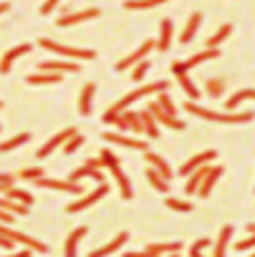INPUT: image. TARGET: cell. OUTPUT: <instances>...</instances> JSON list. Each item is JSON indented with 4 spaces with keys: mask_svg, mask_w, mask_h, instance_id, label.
Returning <instances> with one entry per match:
<instances>
[{
    "mask_svg": "<svg viewBox=\"0 0 255 257\" xmlns=\"http://www.w3.org/2000/svg\"><path fill=\"white\" fill-rule=\"evenodd\" d=\"M172 36H175V23H172L169 18H164V21L159 23V38H157V51L167 53V51H169V46H172Z\"/></svg>",
    "mask_w": 255,
    "mask_h": 257,
    "instance_id": "cell-21",
    "label": "cell"
},
{
    "mask_svg": "<svg viewBox=\"0 0 255 257\" xmlns=\"http://www.w3.org/2000/svg\"><path fill=\"white\" fill-rule=\"evenodd\" d=\"M0 234H6V237H11L13 242H21V244L31 247L33 252H41V254H46V252H48V247H46L43 242L33 239L31 234H26V232H21V229H11L8 224H0Z\"/></svg>",
    "mask_w": 255,
    "mask_h": 257,
    "instance_id": "cell-9",
    "label": "cell"
},
{
    "mask_svg": "<svg viewBox=\"0 0 255 257\" xmlns=\"http://www.w3.org/2000/svg\"><path fill=\"white\" fill-rule=\"evenodd\" d=\"M73 134H78L73 126L63 128V132H58L56 137H51V139H48V142H46V144H43V147H41L38 152H36V157H38V159H46V157H51V154H53V152H56L58 147H63V144H66V142H68V139H71Z\"/></svg>",
    "mask_w": 255,
    "mask_h": 257,
    "instance_id": "cell-11",
    "label": "cell"
},
{
    "mask_svg": "<svg viewBox=\"0 0 255 257\" xmlns=\"http://www.w3.org/2000/svg\"><path fill=\"white\" fill-rule=\"evenodd\" d=\"M152 48H157V41H152V38H149V41H144L137 51H132L126 58H121V61L116 63V68H114V71H126V68H134L137 63L147 61V56H149V51H152Z\"/></svg>",
    "mask_w": 255,
    "mask_h": 257,
    "instance_id": "cell-8",
    "label": "cell"
},
{
    "mask_svg": "<svg viewBox=\"0 0 255 257\" xmlns=\"http://www.w3.org/2000/svg\"><path fill=\"white\" fill-rule=\"evenodd\" d=\"M230 36H232V26H230V23L220 26V28H217V33L207 38V48H217V46H222V43H225Z\"/></svg>",
    "mask_w": 255,
    "mask_h": 257,
    "instance_id": "cell-34",
    "label": "cell"
},
{
    "mask_svg": "<svg viewBox=\"0 0 255 257\" xmlns=\"http://www.w3.org/2000/svg\"><path fill=\"white\" fill-rule=\"evenodd\" d=\"M232 232H235L232 224H225V227L220 229V237H217V242H215V252H212V257H227V247H230Z\"/></svg>",
    "mask_w": 255,
    "mask_h": 257,
    "instance_id": "cell-24",
    "label": "cell"
},
{
    "mask_svg": "<svg viewBox=\"0 0 255 257\" xmlns=\"http://www.w3.org/2000/svg\"><path fill=\"white\" fill-rule=\"evenodd\" d=\"M210 244H212V242H210V237L197 239V242L190 247V257H205V254H202V249H205V247H210Z\"/></svg>",
    "mask_w": 255,
    "mask_h": 257,
    "instance_id": "cell-44",
    "label": "cell"
},
{
    "mask_svg": "<svg viewBox=\"0 0 255 257\" xmlns=\"http://www.w3.org/2000/svg\"><path fill=\"white\" fill-rule=\"evenodd\" d=\"M83 177H91V179H96L99 184L104 182V172H101V169H94V167H89V164H83V167L73 169V174H71V182H78V179H83Z\"/></svg>",
    "mask_w": 255,
    "mask_h": 257,
    "instance_id": "cell-29",
    "label": "cell"
},
{
    "mask_svg": "<svg viewBox=\"0 0 255 257\" xmlns=\"http://www.w3.org/2000/svg\"><path fill=\"white\" fill-rule=\"evenodd\" d=\"M205 88H207L205 93H207L210 98H220L222 91H225V81H222V78H207V81H205Z\"/></svg>",
    "mask_w": 255,
    "mask_h": 257,
    "instance_id": "cell-38",
    "label": "cell"
},
{
    "mask_svg": "<svg viewBox=\"0 0 255 257\" xmlns=\"http://www.w3.org/2000/svg\"><path fill=\"white\" fill-rule=\"evenodd\" d=\"M159 257H180V252H169V254H159Z\"/></svg>",
    "mask_w": 255,
    "mask_h": 257,
    "instance_id": "cell-53",
    "label": "cell"
},
{
    "mask_svg": "<svg viewBox=\"0 0 255 257\" xmlns=\"http://www.w3.org/2000/svg\"><path fill=\"white\" fill-rule=\"evenodd\" d=\"M126 239H129V232H119L109 244H101L99 249H91L89 252V257H109L111 252H116V249H121L124 244H126Z\"/></svg>",
    "mask_w": 255,
    "mask_h": 257,
    "instance_id": "cell-19",
    "label": "cell"
},
{
    "mask_svg": "<svg viewBox=\"0 0 255 257\" xmlns=\"http://www.w3.org/2000/svg\"><path fill=\"white\" fill-rule=\"evenodd\" d=\"M89 234V227H76L68 237H66V244H63V257H76V247L78 242Z\"/></svg>",
    "mask_w": 255,
    "mask_h": 257,
    "instance_id": "cell-23",
    "label": "cell"
},
{
    "mask_svg": "<svg viewBox=\"0 0 255 257\" xmlns=\"http://www.w3.org/2000/svg\"><path fill=\"white\" fill-rule=\"evenodd\" d=\"M18 177H21V179H28V182H36V179L46 177V169H41V167H28V169H21Z\"/></svg>",
    "mask_w": 255,
    "mask_h": 257,
    "instance_id": "cell-41",
    "label": "cell"
},
{
    "mask_svg": "<svg viewBox=\"0 0 255 257\" xmlns=\"http://www.w3.org/2000/svg\"><path fill=\"white\" fill-rule=\"evenodd\" d=\"M106 194H109V187H106V182H101V184H99L94 192L81 194L76 202H71V204L66 207V212H68V214H76V212H81V209H89L91 204H96V202H99V199H104Z\"/></svg>",
    "mask_w": 255,
    "mask_h": 257,
    "instance_id": "cell-6",
    "label": "cell"
},
{
    "mask_svg": "<svg viewBox=\"0 0 255 257\" xmlns=\"http://www.w3.org/2000/svg\"><path fill=\"white\" fill-rule=\"evenodd\" d=\"M149 68H152V66H149V61L137 63V66H134V71H132V81H134V83H142V81H144V76L149 73Z\"/></svg>",
    "mask_w": 255,
    "mask_h": 257,
    "instance_id": "cell-42",
    "label": "cell"
},
{
    "mask_svg": "<svg viewBox=\"0 0 255 257\" xmlns=\"http://www.w3.org/2000/svg\"><path fill=\"white\" fill-rule=\"evenodd\" d=\"M217 157V152L215 149H205V152H200V154H195L192 159H187L180 169H177V174H182V177H190L192 172H197L200 167H205V164H210L212 159Z\"/></svg>",
    "mask_w": 255,
    "mask_h": 257,
    "instance_id": "cell-13",
    "label": "cell"
},
{
    "mask_svg": "<svg viewBox=\"0 0 255 257\" xmlns=\"http://www.w3.org/2000/svg\"><path fill=\"white\" fill-rule=\"evenodd\" d=\"M180 249H182V242H159V244H147L139 252H124V257H159V254H169Z\"/></svg>",
    "mask_w": 255,
    "mask_h": 257,
    "instance_id": "cell-10",
    "label": "cell"
},
{
    "mask_svg": "<svg viewBox=\"0 0 255 257\" xmlns=\"http://www.w3.org/2000/svg\"><path fill=\"white\" fill-rule=\"evenodd\" d=\"M13 184H16V174H0V189L3 192H8Z\"/></svg>",
    "mask_w": 255,
    "mask_h": 257,
    "instance_id": "cell-45",
    "label": "cell"
},
{
    "mask_svg": "<svg viewBox=\"0 0 255 257\" xmlns=\"http://www.w3.org/2000/svg\"><path fill=\"white\" fill-rule=\"evenodd\" d=\"M99 8H86V11H76V13H63L61 18H58V28H71V26H78V23H83V21H91V18H99Z\"/></svg>",
    "mask_w": 255,
    "mask_h": 257,
    "instance_id": "cell-15",
    "label": "cell"
},
{
    "mask_svg": "<svg viewBox=\"0 0 255 257\" xmlns=\"http://www.w3.org/2000/svg\"><path fill=\"white\" fill-rule=\"evenodd\" d=\"M58 3H61V0H46V3L41 6V16H48V13H51V11H53Z\"/></svg>",
    "mask_w": 255,
    "mask_h": 257,
    "instance_id": "cell-47",
    "label": "cell"
},
{
    "mask_svg": "<svg viewBox=\"0 0 255 257\" xmlns=\"http://www.w3.org/2000/svg\"><path fill=\"white\" fill-rule=\"evenodd\" d=\"M247 98H255V88H240L237 93H232L227 101H225V108L227 111H235L242 101H247Z\"/></svg>",
    "mask_w": 255,
    "mask_h": 257,
    "instance_id": "cell-31",
    "label": "cell"
},
{
    "mask_svg": "<svg viewBox=\"0 0 255 257\" xmlns=\"http://www.w3.org/2000/svg\"><path fill=\"white\" fill-rule=\"evenodd\" d=\"M28 142H31V134L28 132H23V134H18L13 139H6V142H0V154H8V152H13V149H18V147H23Z\"/></svg>",
    "mask_w": 255,
    "mask_h": 257,
    "instance_id": "cell-32",
    "label": "cell"
},
{
    "mask_svg": "<svg viewBox=\"0 0 255 257\" xmlns=\"http://www.w3.org/2000/svg\"><path fill=\"white\" fill-rule=\"evenodd\" d=\"M250 257H255V254H250Z\"/></svg>",
    "mask_w": 255,
    "mask_h": 257,
    "instance_id": "cell-55",
    "label": "cell"
},
{
    "mask_svg": "<svg viewBox=\"0 0 255 257\" xmlns=\"http://www.w3.org/2000/svg\"><path fill=\"white\" fill-rule=\"evenodd\" d=\"M116 128H121V132H137V134H144V123H142V116L137 111H121L114 121Z\"/></svg>",
    "mask_w": 255,
    "mask_h": 257,
    "instance_id": "cell-12",
    "label": "cell"
},
{
    "mask_svg": "<svg viewBox=\"0 0 255 257\" xmlns=\"http://www.w3.org/2000/svg\"><path fill=\"white\" fill-rule=\"evenodd\" d=\"M157 103L162 106V111H167L169 116H177V108H175V101L169 98V93L167 91H162L159 96H157Z\"/></svg>",
    "mask_w": 255,
    "mask_h": 257,
    "instance_id": "cell-40",
    "label": "cell"
},
{
    "mask_svg": "<svg viewBox=\"0 0 255 257\" xmlns=\"http://www.w3.org/2000/svg\"><path fill=\"white\" fill-rule=\"evenodd\" d=\"M164 3H169V0H126L124 8L126 11H149V8H157Z\"/></svg>",
    "mask_w": 255,
    "mask_h": 257,
    "instance_id": "cell-33",
    "label": "cell"
},
{
    "mask_svg": "<svg viewBox=\"0 0 255 257\" xmlns=\"http://www.w3.org/2000/svg\"><path fill=\"white\" fill-rule=\"evenodd\" d=\"M149 113L157 118V123L169 126V128H175V132H182V128H185V121H180L177 116H169L167 111H162V106H159L157 101H152V103H149Z\"/></svg>",
    "mask_w": 255,
    "mask_h": 257,
    "instance_id": "cell-17",
    "label": "cell"
},
{
    "mask_svg": "<svg viewBox=\"0 0 255 257\" xmlns=\"http://www.w3.org/2000/svg\"><path fill=\"white\" fill-rule=\"evenodd\" d=\"M167 88H169L167 81H154V83H149V86H139V88L129 91L126 96H121V98L111 106V111H114V113H121V111L129 108L132 103H137V101H142V98H147V96H152V93H162V91H167Z\"/></svg>",
    "mask_w": 255,
    "mask_h": 257,
    "instance_id": "cell-2",
    "label": "cell"
},
{
    "mask_svg": "<svg viewBox=\"0 0 255 257\" xmlns=\"http://www.w3.org/2000/svg\"><path fill=\"white\" fill-rule=\"evenodd\" d=\"M182 108H187L190 113L200 116V118H207V121H215V123H247L255 118L252 111H242V113H235V111H227V113H220V111H210V108H202L197 101H185Z\"/></svg>",
    "mask_w": 255,
    "mask_h": 257,
    "instance_id": "cell-1",
    "label": "cell"
},
{
    "mask_svg": "<svg viewBox=\"0 0 255 257\" xmlns=\"http://www.w3.org/2000/svg\"><path fill=\"white\" fill-rule=\"evenodd\" d=\"M6 197H8V199H13V202H21V204H26V207H31V204H33V194H31V192H26V189H16V187H11V189L6 192Z\"/></svg>",
    "mask_w": 255,
    "mask_h": 257,
    "instance_id": "cell-37",
    "label": "cell"
},
{
    "mask_svg": "<svg viewBox=\"0 0 255 257\" xmlns=\"http://www.w3.org/2000/svg\"><path fill=\"white\" fill-rule=\"evenodd\" d=\"M81 147H83V137H81V134H73V137H71V139H68V142H66L63 147H61V152H63L66 157H68V154L78 152Z\"/></svg>",
    "mask_w": 255,
    "mask_h": 257,
    "instance_id": "cell-39",
    "label": "cell"
},
{
    "mask_svg": "<svg viewBox=\"0 0 255 257\" xmlns=\"http://www.w3.org/2000/svg\"><path fill=\"white\" fill-rule=\"evenodd\" d=\"M200 26H202V13H192L190 21H187V26H185V31H182V36H180V43H182V46L192 43L195 36H197V28H200Z\"/></svg>",
    "mask_w": 255,
    "mask_h": 257,
    "instance_id": "cell-25",
    "label": "cell"
},
{
    "mask_svg": "<svg viewBox=\"0 0 255 257\" xmlns=\"http://www.w3.org/2000/svg\"><path fill=\"white\" fill-rule=\"evenodd\" d=\"M36 187H43V189H56V192H68V194H83V187L78 182H71V179H53V177H41L33 182Z\"/></svg>",
    "mask_w": 255,
    "mask_h": 257,
    "instance_id": "cell-7",
    "label": "cell"
},
{
    "mask_svg": "<svg viewBox=\"0 0 255 257\" xmlns=\"http://www.w3.org/2000/svg\"><path fill=\"white\" fill-rule=\"evenodd\" d=\"M139 116H142V123H144V134L149 137V139H157L159 137V128H157V118L149 113V111H139Z\"/></svg>",
    "mask_w": 255,
    "mask_h": 257,
    "instance_id": "cell-35",
    "label": "cell"
},
{
    "mask_svg": "<svg viewBox=\"0 0 255 257\" xmlns=\"http://www.w3.org/2000/svg\"><path fill=\"white\" fill-rule=\"evenodd\" d=\"M38 46L46 48V51H51V53H56V56H61V58H76V61H91V58H96V51H91V48H71V46H61V43H56L51 38H41Z\"/></svg>",
    "mask_w": 255,
    "mask_h": 257,
    "instance_id": "cell-4",
    "label": "cell"
},
{
    "mask_svg": "<svg viewBox=\"0 0 255 257\" xmlns=\"http://www.w3.org/2000/svg\"><path fill=\"white\" fill-rule=\"evenodd\" d=\"M144 174H147V182H149V184H152L159 194H167V192H169V182H167V179H164L157 169H152V167H149Z\"/></svg>",
    "mask_w": 255,
    "mask_h": 257,
    "instance_id": "cell-30",
    "label": "cell"
},
{
    "mask_svg": "<svg viewBox=\"0 0 255 257\" xmlns=\"http://www.w3.org/2000/svg\"><path fill=\"white\" fill-rule=\"evenodd\" d=\"M217 56H220V48H205L202 53H195V56L187 58V61H175V63H172V73H175V76L190 73V68H195V66L205 63V61H212V58H217Z\"/></svg>",
    "mask_w": 255,
    "mask_h": 257,
    "instance_id": "cell-5",
    "label": "cell"
},
{
    "mask_svg": "<svg viewBox=\"0 0 255 257\" xmlns=\"http://www.w3.org/2000/svg\"><path fill=\"white\" fill-rule=\"evenodd\" d=\"M0 247L3 249H16V242L11 237H6V234H0Z\"/></svg>",
    "mask_w": 255,
    "mask_h": 257,
    "instance_id": "cell-48",
    "label": "cell"
},
{
    "mask_svg": "<svg viewBox=\"0 0 255 257\" xmlns=\"http://www.w3.org/2000/svg\"><path fill=\"white\" fill-rule=\"evenodd\" d=\"M26 83H31V86H53V83H61V73H43V71H38V73L28 76Z\"/></svg>",
    "mask_w": 255,
    "mask_h": 257,
    "instance_id": "cell-28",
    "label": "cell"
},
{
    "mask_svg": "<svg viewBox=\"0 0 255 257\" xmlns=\"http://www.w3.org/2000/svg\"><path fill=\"white\" fill-rule=\"evenodd\" d=\"M144 159H147V164H149L152 169H157V172H159L167 182H172V177H175V174H172L169 162H167L164 157H159V154H154V152H149V149H147V152H144Z\"/></svg>",
    "mask_w": 255,
    "mask_h": 257,
    "instance_id": "cell-20",
    "label": "cell"
},
{
    "mask_svg": "<svg viewBox=\"0 0 255 257\" xmlns=\"http://www.w3.org/2000/svg\"><path fill=\"white\" fill-rule=\"evenodd\" d=\"M252 247H255V232H252L250 237H245L242 242H237V249H240V252H247V249H252Z\"/></svg>",
    "mask_w": 255,
    "mask_h": 257,
    "instance_id": "cell-46",
    "label": "cell"
},
{
    "mask_svg": "<svg viewBox=\"0 0 255 257\" xmlns=\"http://www.w3.org/2000/svg\"><path fill=\"white\" fill-rule=\"evenodd\" d=\"M94 96H96V83H86V86L81 88V96H78V113H81V116H91Z\"/></svg>",
    "mask_w": 255,
    "mask_h": 257,
    "instance_id": "cell-22",
    "label": "cell"
},
{
    "mask_svg": "<svg viewBox=\"0 0 255 257\" xmlns=\"http://www.w3.org/2000/svg\"><path fill=\"white\" fill-rule=\"evenodd\" d=\"M210 174V164H205V167H200L197 172H192L190 177H187V184H185V194H197V189H200V184H202V179Z\"/></svg>",
    "mask_w": 255,
    "mask_h": 257,
    "instance_id": "cell-26",
    "label": "cell"
},
{
    "mask_svg": "<svg viewBox=\"0 0 255 257\" xmlns=\"http://www.w3.org/2000/svg\"><path fill=\"white\" fill-rule=\"evenodd\" d=\"M177 81H180V86H182V91L187 93V98H190V101H197V98H200V88L195 86V81H192L187 73L177 76Z\"/></svg>",
    "mask_w": 255,
    "mask_h": 257,
    "instance_id": "cell-36",
    "label": "cell"
},
{
    "mask_svg": "<svg viewBox=\"0 0 255 257\" xmlns=\"http://www.w3.org/2000/svg\"><path fill=\"white\" fill-rule=\"evenodd\" d=\"M8 8H11L8 3H0V16H3V13H8Z\"/></svg>",
    "mask_w": 255,
    "mask_h": 257,
    "instance_id": "cell-52",
    "label": "cell"
},
{
    "mask_svg": "<svg viewBox=\"0 0 255 257\" xmlns=\"http://www.w3.org/2000/svg\"><path fill=\"white\" fill-rule=\"evenodd\" d=\"M101 162H104V169H109L111 177L116 179V184H119V189H121V197H124V199H132V197H134L132 182H129V177L124 174V169H121L116 154H114L111 149H101Z\"/></svg>",
    "mask_w": 255,
    "mask_h": 257,
    "instance_id": "cell-3",
    "label": "cell"
},
{
    "mask_svg": "<svg viewBox=\"0 0 255 257\" xmlns=\"http://www.w3.org/2000/svg\"><path fill=\"white\" fill-rule=\"evenodd\" d=\"M167 207L175 209V212H192L195 209L190 202H182V199H175V197H167Z\"/></svg>",
    "mask_w": 255,
    "mask_h": 257,
    "instance_id": "cell-43",
    "label": "cell"
},
{
    "mask_svg": "<svg viewBox=\"0 0 255 257\" xmlns=\"http://www.w3.org/2000/svg\"><path fill=\"white\" fill-rule=\"evenodd\" d=\"M6 257H31V249H21V252H13V254H6Z\"/></svg>",
    "mask_w": 255,
    "mask_h": 257,
    "instance_id": "cell-51",
    "label": "cell"
},
{
    "mask_svg": "<svg viewBox=\"0 0 255 257\" xmlns=\"http://www.w3.org/2000/svg\"><path fill=\"white\" fill-rule=\"evenodd\" d=\"M116 116H119V113H114V111H111V108H106V111H104V116H101V118H104V123H114V121H116Z\"/></svg>",
    "mask_w": 255,
    "mask_h": 257,
    "instance_id": "cell-49",
    "label": "cell"
},
{
    "mask_svg": "<svg viewBox=\"0 0 255 257\" xmlns=\"http://www.w3.org/2000/svg\"><path fill=\"white\" fill-rule=\"evenodd\" d=\"M31 51H33L31 43H21V46H16V48H8V53L0 58V73H8V71L13 68V63H16L18 58H23L26 53H31Z\"/></svg>",
    "mask_w": 255,
    "mask_h": 257,
    "instance_id": "cell-18",
    "label": "cell"
},
{
    "mask_svg": "<svg viewBox=\"0 0 255 257\" xmlns=\"http://www.w3.org/2000/svg\"><path fill=\"white\" fill-rule=\"evenodd\" d=\"M104 139H106L109 144L126 147V149H137V152H142V154L149 149V144H147V142H142V139H134V137H121V134H116V132H104Z\"/></svg>",
    "mask_w": 255,
    "mask_h": 257,
    "instance_id": "cell-14",
    "label": "cell"
},
{
    "mask_svg": "<svg viewBox=\"0 0 255 257\" xmlns=\"http://www.w3.org/2000/svg\"><path fill=\"white\" fill-rule=\"evenodd\" d=\"M38 71H43V73H78L81 71V66L78 63H73V61H41L38 66H36Z\"/></svg>",
    "mask_w": 255,
    "mask_h": 257,
    "instance_id": "cell-16",
    "label": "cell"
},
{
    "mask_svg": "<svg viewBox=\"0 0 255 257\" xmlns=\"http://www.w3.org/2000/svg\"><path fill=\"white\" fill-rule=\"evenodd\" d=\"M83 164H89V167H94V169H104V162H101V157H99V159H86Z\"/></svg>",
    "mask_w": 255,
    "mask_h": 257,
    "instance_id": "cell-50",
    "label": "cell"
},
{
    "mask_svg": "<svg viewBox=\"0 0 255 257\" xmlns=\"http://www.w3.org/2000/svg\"><path fill=\"white\" fill-rule=\"evenodd\" d=\"M0 108H3V101H0Z\"/></svg>",
    "mask_w": 255,
    "mask_h": 257,
    "instance_id": "cell-54",
    "label": "cell"
},
{
    "mask_svg": "<svg viewBox=\"0 0 255 257\" xmlns=\"http://www.w3.org/2000/svg\"><path fill=\"white\" fill-rule=\"evenodd\" d=\"M222 177V167H210V174L202 179V184H200V189H197V194L202 197V199H207L210 197V192H212V187H215V182Z\"/></svg>",
    "mask_w": 255,
    "mask_h": 257,
    "instance_id": "cell-27",
    "label": "cell"
}]
</instances>
